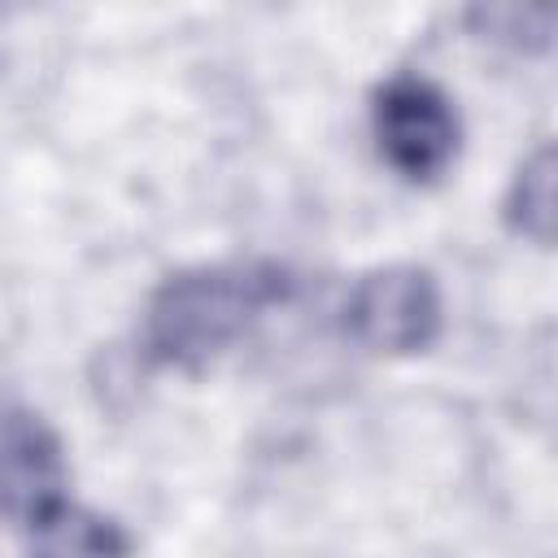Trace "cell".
<instances>
[{"instance_id": "cell-1", "label": "cell", "mask_w": 558, "mask_h": 558, "mask_svg": "<svg viewBox=\"0 0 558 558\" xmlns=\"http://www.w3.org/2000/svg\"><path fill=\"white\" fill-rule=\"evenodd\" d=\"M296 275L270 257L187 266L161 279L140 314V357L148 366L201 371L244 340L266 310L292 301Z\"/></svg>"}, {"instance_id": "cell-2", "label": "cell", "mask_w": 558, "mask_h": 558, "mask_svg": "<svg viewBox=\"0 0 558 558\" xmlns=\"http://www.w3.org/2000/svg\"><path fill=\"white\" fill-rule=\"evenodd\" d=\"M371 131L379 157L410 183L440 179L462 144V122L449 92L423 74H392L375 87Z\"/></svg>"}, {"instance_id": "cell-3", "label": "cell", "mask_w": 558, "mask_h": 558, "mask_svg": "<svg viewBox=\"0 0 558 558\" xmlns=\"http://www.w3.org/2000/svg\"><path fill=\"white\" fill-rule=\"evenodd\" d=\"M440 323V283L410 262L366 270L344 301V331L371 353H423L436 344Z\"/></svg>"}, {"instance_id": "cell-4", "label": "cell", "mask_w": 558, "mask_h": 558, "mask_svg": "<svg viewBox=\"0 0 558 558\" xmlns=\"http://www.w3.org/2000/svg\"><path fill=\"white\" fill-rule=\"evenodd\" d=\"M70 466L52 423L31 405L0 410V514L22 527L65 497Z\"/></svg>"}, {"instance_id": "cell-5", "label": "cell", "mask_w": 558, "mask_h": 558, "mask_svg": "<svg viewBox=\"0 0 558 558\" xmlns=\"http://www.w3.org/2000/svg\"><path fill=\"white\" fill-rule=\"evenodd\" d=\"M26 541L31 558H131L126 532L109 514L87 510L70 497L35 514L26 523Z\"/></svg>"}, {"instance_id": "cell-6", "label": "cell", "mask_w": 558, "mask_h": 558, "mask_svg": "<svg viewBox=\"0 0 558 558\" xmlns=\"http://www.w3.org/2000/svg\"><path fill=\"white\" fill-rule=\"evenodd\" d=\"M554 179H558V161H554V144L545 140L536 144L532 157H523L506 192V222L536 244L554 240Z\"/></svg>"}, {"instance_id": "cell-7", "label": "cell", "mask_w": 558, "mask_h": 558, "mask_svg": "<svg viewBox=\"0 0 558 558\" xmlns=\"http://www.w3.org/2000/svg\"><path fill=\"white\" fill-rule=\"evenodd\" d=\"M471 22L480 26L484 39H501L523 52L549 48V35H554V13L527 9V4H480V9H471Z\"/></svg>"}]
</instances>
